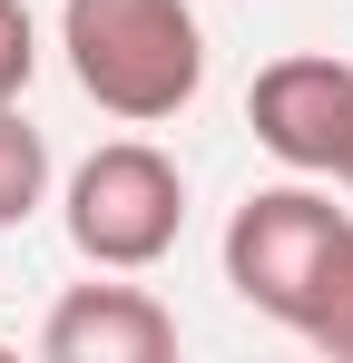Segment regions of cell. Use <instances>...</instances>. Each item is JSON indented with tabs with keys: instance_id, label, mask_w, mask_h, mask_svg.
<instances>
[{
	"instance_id": "1",
	"label": "cell",
	"mask_w": 353,
	"mask_h": 363,
	"mask_svg": "<svg viewBox=\"0 0 353 363\" xmlns=\"http://www.w3.org/2000/svg\"><path fill=\"white\" fill-rule=\"evenodd\" d=\"M59 50H69V79L128 128L176 118L206 89L196 0H59Z\"/></svg>"
},
{
	"instance_id": "2",
	"label": "cell",
	"mask_w": 353,
	"mask_h": 363,
	"mask_svg": "<svg viewBox=\"0 0 353 363\" xmlns=\"http://www.w3.org/2000/svg\"><path fill=\"white\" fill-rule=\"evenodd\" d=\"M59 216H69V245H79L99 275H147L176 245V226H186V177H176L167 147L108 138V147H89V157L69 167Z\"/></svg>"
},
{
	"instance_id": "3",
	"label": "cell",
	"mask_w": 353,
	"mask_h": 363,
	"mask_svg": "<svg viewBox=\"0 0 353 363\" xmlns=\"http://www.w3.org/2000/svg\"><path fill=\"white\" fill-rule=\"evenodd\" d=\"M353 206H334L324 186H255L245 206L226 216V285L235 304H255L265 324H304V304H314V285H324V265H334V245H344Z\"/></svg>"
},
{
	"instance_id": "4",
	"label": "cell",
	"mask_w": 353,
	"mask_h": 363,
	"mask_svg": "<svg viewBox=\"0 0 353 363\" xmlns=\"http://www.w3.org/2000/svg\"><path fill=\"white\" fill-rule=\"evenodd\" d=\"M245 128L294 177H344V157H353V60H334V50L265 60L255 89H245Z\"/></svg>"
},
{
	"instance_id": "5",
	"label": "cell",
	"mask_w": 353,
	"mask_h": 363,
	"mask_svg": "<svg viewBox=\"0 0 353 363\" xmlns=\"http://www.w3.org/2000/svg\"><path fill=\"white\" fill-rule=\"evenodd\" d=\"M50 363H167L176 354V314L147 285H69L40 324Z\"/></svg>"
},
{
	"instance_id": "6",
	"label": "cell",
	"mask_w": 353,
	"mask_h": 363,
	"mask_svg": "<svg viewBox=\"0 0 353 363\" xmlns=\"http://www.w3.org/2000/svg\"><path fill=\"white\" fill-rule=\"evenodd\" d=\"M40 196H50V138L20 118V99H10V108H0V236L30 226Z\"/></svg>"
},
{
	"instance_id": "7",
	"label": "cell",
	"mask_w": 353,
	"mask_h": 363,
	"mask_svg": "<svg viewBox=\"0 0 353 363\" xmlns=\"http://www.w3.org/2000/svg\"><path fill=\"white\" fill-rule=\"evenodd\" d=\"M294 334L324 363H353V226H344V245H334V265H324V285H314V304H304Z\"/></svg>"
},
{
	"instance_id": "8",
	"label": "cell",
	"mask_w": 353,
	"mask_h": 363,
	"mask_svg": "<svg viewBox=\"0 0 353 363\" xmlns=\"http://www.w3.org/2000/svg\"><path fill=\"white\" fill-rule=\"evenodd\" d=\"M30 69H40V30H30V10H20V0H0V108L30 89Z\"/></svg>"
},
{
	"instance_id": "9",
	"label": "cell",
	"mask_w": 353,
	"mask_h": 363,
	"mask_svg": "<svg viewBox=\"0 0 353 363\" xmlns=\"http://www.w3.org/2000/svg\"><path fill=\"white\" fill-rule=\"evenodd\" d=\"M344 186H353V157H344Z\"/></svg>"
}]
</instances>
